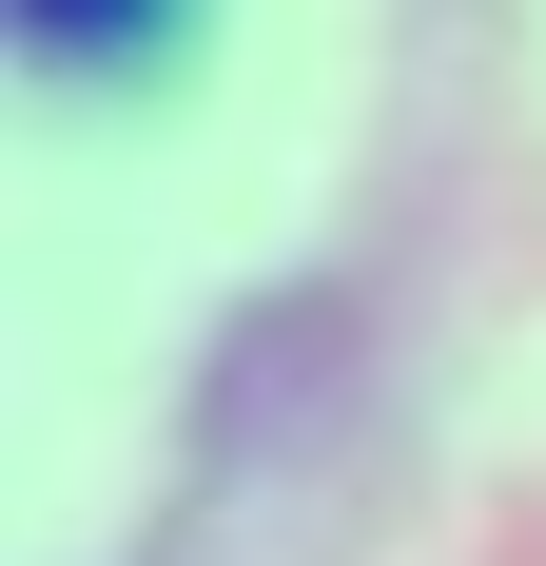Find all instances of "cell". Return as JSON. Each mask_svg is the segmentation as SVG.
<instances>
[{
    "label": "cell",
    "mask_w": 546,
    "mask_h": 566,
    "mask_svg": "<svg viewBox=\"0 0 546 566\" xmlns=\"http://www.w3.org/2000/svg\"><path fill=\"white\" fill-rule=\"evenodd\" d=\"M157 20H176V0H20V40H40V59H137Z\"/></svg>",
    "instance_id": "cell-1"
}]
</instances>
